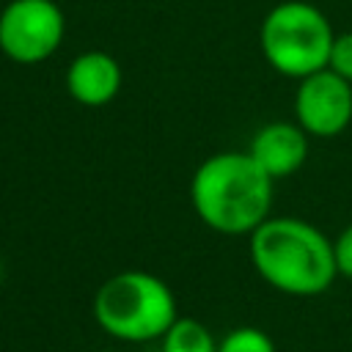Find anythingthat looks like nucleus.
Returning a JSON list of instances; mask_svg holds the SVG:
<instances>
[{
    "label": "nucleus",
    "mask_w": 352,
    "mask_h": 352,
    "mask_svg": "<svg viewBox=\"0 0 352 352\" xmlns=\"http://www.w3.org/2000/svg\"><path fill=\"white\" fill-rule=\"evenodd\" d=\"M275 182L245 151L206 157L190 182V201L198 220L226 236H250L272 209Z\"/></svg>",
    "instance_id": "obj_1"
},
{
    "label": "nucleus",
    "mask_w": 352,
    "mask_h": 352,
    "mask_svg": "<svg viewBox=\"0 0 352 352\" xmlns=\"http://www.w3.org/2000/svg\"><path fill=\"white\" fill-rule=\"evenodd\" d=\"M253 270L275 292L292 297H316L338 278L333 239L302 217H267L250 234Z\"/></svg>",
    "instance_id": "obj_2"
},
{
    "label": "nucleus",
    "mask_w": 352,
    "mask_h": 352,
    "mask_svg": "<svg viewBox=\"0 0 352 352\" xmlns=\"http://www.w3.org/2000/svg\"><path fill=\"white\" fill-rule=\"evenodd\" d=\"M91 311L99 330L126 344L160 341L179 316L173 289L146 270H121L110 275L96 289Z\"/></svg>",
    "instance_id": "obj_3"
},
{
    "label": "nucleus",
    "mask_w": 352,
    "mask_h": 352,
    "mask_svg": "<svg viewBox=\"0 0 352 352\" xmlns=\"http://www.w3.org/2000/svg\"><path fill=\"white\" fill-rule=\"evenodd\" d=\"M333 38L336 33L327 16L308 0H283L272 6L258 30L264 60L292 80L327 69Z\"/></svg>",
    "instance_id": "obj_4"
},
{
    "label": "nucleus",
    "mask_w": 352,
    "mask_h": 352,
    "mask_svg": "<svg viewBox=\"0 0 352 352\" xmlns=\"http://www.w3.org/2000/svg\"><path fill=\"white\" fill-rule=\"evenodd\" d=\"M66 33L63 11L55 0H8L0 11V52L22 66L55 55Z\"/></svg>",
    "instance_id": "obj_5"
},
{
    "label": "nucleus",
    "mask_w": 352,
    "mask_h": 352,
    "mask_svg": "<svg viewBox=\"0 0 352 352\" xmlns=\"http://www.w3.org/2000/svg\"><path fill=\"white\" fill-rule=\"evenodd\" d=\"M294 118L314 138H336L352 121V82L333 69L300 80L294 94Z\"/></svg>",
    "instance_id": "obj_6"
},
{
    "label": "nucleus",
    "mask_w": 352,
    "mask_h": 352,
    "mask_svg": "<svg viewBox=\"0 0 352 352\" xmlns=\"http://www.w3.org/2000/svg\"><path fill=\"white\" fill-rule=\"evenodd\" d=\"M248 154L272 182H278L302 168L308 157V135L297 121H270L256 129Z\"/></svg>",
    "instance_id": "obj_7"
},
{
    "label": "nucleus",
    "mask_w": 352,
    "mask_h": 352,
    "mask_svg": "<svg viewBox=\"0 0 352 352\" xmlns=\"http://www.w3.org/2000/svg\"><path fill=\"white\" fill-rule=\"evenodd\" d=\"M63 82H66V94L74 102L85 107H104L118 96L124 74H121V63L110 52L88 50L72 58Z\"/></svg>",
    "instance_id": "obj_8"
},
{
    "label": "nucleus",
    "mask_w": 352,
    "mask_h": 352,
    "mask_svg": "<svg viewBox=\"0 0 352 352\" xmlns=\"http://www.w3.org/2000/svg\"><path fill=\"white\" fill-rule=\"evenodd\" d=\"M160 352H217V338L201 319L176 316L160 338Z\"/></svg>",
    "instance_id": "obj_9"
},
{
    "label": "nucleus",
    "mask_w": 352,
    "mask_h": 352,
    "mask_svg": "<svg viewBox=\"0 0 352 352\" xmlns=\"http://www.w3.org/2000/svg\"><path fill=\"white\" fill-rule=\"evenodd\" d=\"M217 352H278L275 341L261 327H234L217 341Z\"/></svg>",
    "instance_id": "obj_10"
},
{
    "label": "nucleus",
    "mask_w": 352,
    "mask_h": 352,
    "mask_svg": "<svg viewBox=\"0 0 352 352\" xmlns=\"http://www.w3.org/2000/svg\"><path fill=\"white\" fill-rule=\"evenodd\" d=\"M327 69H333V72L341 74L346 82H352V30L338 33V36L333 38L330 58H327Z\"/></svg>",
    "instance_id": "obj_11"
},
{
    "label": "nucleus",
    "mask_w": 352,
    "mask_h": 352,
    "mask_svg": "<svg viewBox=\"0 0 352 352\" xmlns=\"http://www.w3.org/2000/svg\"><path fill=\"white\" fill-rule=\"evenodd\" d=\"M333 258H336L338 275L352 280V223L333 239Z\"/></svg>",
    "instance_id": "obj_12"
},
{
    "label": "nucleus",
    "mask_w": 352,
    "mask_h": 352,
    "mask_svg": "<svg viewBox=\"0 0 352 352\" xmlns=\"http://www.w3.org/2000/svg\"><path fill=\"white\" fill-rule=\"evenodd\" d=\"M0 280H3V261H0Z\"/></svg>",
    "instance_id": "obj_13"
}]
</instances>
